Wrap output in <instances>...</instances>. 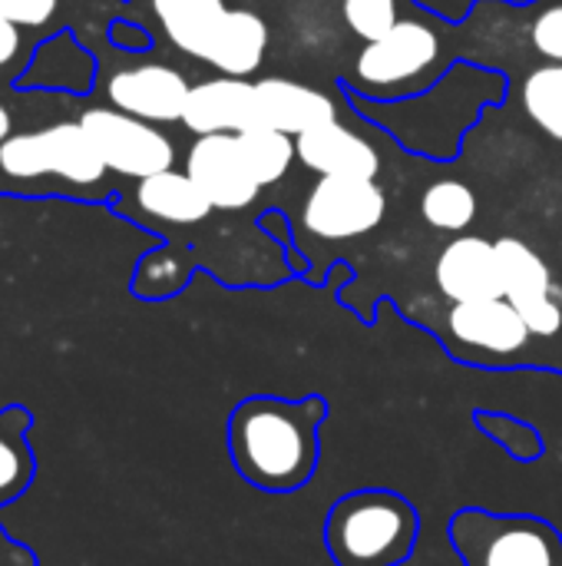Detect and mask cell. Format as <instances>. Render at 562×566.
Wrapping results in <instances>:
<instances>
[{"mask_svg": "<svg viewBox=\"0 0 562 566\" xmlns=\"http://www.w3.org/2000/svg\"><path fill=\"white\" fill-rule=\"evenodd\" d=\"M328 401L305 395H252L238 401L225 424L235 474L262 494H295L308 488L321 461V424Z\"/></svg>", "mask_w": 562, "mask_h": 566, "instance_id": "cell-1", "label": "cell"}, {"mask_svg": "<svg viewBox=\"0 0 562 566\" xmlns=\"http://www.w3.org/2000/svg\"><path fill=\"white\" fill-rule=\"evenodd\" d=\"M467 70V63H457L447 73H441L437 83L404 99H364L354 93L351 99L361 103V109L378 126H384L404 149L447 163L450 156H457L464 133L484 113V103L500 99L497 73L477 70L474 80L464 86Z\"/></svg>", "mask_w": 562, "mask_h": 566, "instance_id": "cell-2", "label": "cell"}, {"mask_svg": "<svg viewBox=\"0 0 562 566\" xmlns=\"http://www.w3.org/2000/svg\"><path fill=\"white\" fill-rule=\"evenodd\" d=\"M417 537V507L388 488H361L338 497L325 521V547L335 566L407 564Z\"/></svg>", "mask_w": 562, "mask_h": 566, "instance_id": "cell-3", "label": "cell"}, {"mask_svg": "<svg viewBox=\"0 0 562 566\" xmlns=\"http://www.w3.org/2000/svg\"><path fill=\"white\" fill-rule=\"evenodd\" d=\"M444 36L434 23L397 20L384 36L361 46L351 63V93L364 99H404L441 80Z\"/></svg>", "mask_w": 562, "mask_h": 566, "instance_id": "cell-4", "label": "cell"}, {"mask_svg": "<svg viewBox=\"0 0 562 566\" xmlns=\"http://www.w3.org/2000/svg\"><path fill=\"white\" fill-rule=\"evenodd\" d=\"M447 537L464 566H562V534L537 514H494L464 507Z\"/></svg>", "mask_w": 562, "mask_h": 566, "instance_id": "cell-5", "label": "cell"}, {"mask_svg": "<svg viewBox=\"0 0 562 566\" xmlns=\"http://www.w3.org/2000/svg\"><path fill=\"white\" fill-rule=\"evenodd\" d=\"M444 328L447 348L457 355V361L480 368H550L547 358L537 355L540 338L507 298L454 302L444 318Z\"/></svg>", "mask_w": 562, "mask_h": 566, "instance_id": "cell-6", "label": "cell"}, {"mask_svg": "<svg viewBox=\"0 0 562 566\" xmlns=\"http://www.w3.org/2000/svg\"><path fill=\"white\" fill-rule=\"evenodd\" d=\"M0 169L10 179L56 176L70 186H96L106 176V166L83 133L79 119L7 136L0 143Z\"/></svg>", "mask_w": 562, "mask_h": 566, "instance_id": "cell-7", "label": "cell"}, {"mask_svg": "<svg viewBox=\"0 0 562 566\" xmlns=\"http://www.w3.org/2000/svg\"><path fill=\"white\" fill-rule=\"evenodd\" d=\"M79 126L89 136L93 149L99 153L103 166L136 182L166 172L176 163V146L156 123H146L116 106L86 109L79 116Z\"/></svg>", "mask_w": 562, "mask_h": 566, "instance_id": "cell-8", "label": "cell"}, {"mask_svg": "<svg viewBox=\"0 0 562 566\" xmlns=\"http://www.w3.org/2000/svg\"><path fill=\"white\" fill-rule=\"evenodd\" d=\"M388 216V192L378 179L318 176L301 202V229L321 242H348L374 232Z\"/></svg>", "mask_w": 562, "mask_h": 566, "instance_id": "cell-9", "label": "cell"}, {"mask_svg": "<svg viewBox=\"0 0 562 566\" xmlns=\"http://www.w3.org/2000/svg\"><path fill=\"white\" fill-rule=\"evenodd\" d=\"M497 255L503 269V298L523 315V322L543 345L560 342L562 298L547 259L517 235L497 239Z\"/></svg>", "mask_w": 562, "mask_h": 566, "instance_id": "cell-10", "label": "cell"}, {"mask_svg": "<svg viewBox=\"0 0 562 566\" xmlns=\"http://www.w3.org/2000/svg\"><path fill=\"white\" fill-rule=\"evenodd\" d=\"M185 172L195 179V186L205 192V199L222 212L248 209L262 192V186L255 182V176L245 166L235 133L195 136V143L185 153Z\"/></svg>", "mask_w": 562, "mask_h": 566, "instance_id": "cell-11", "label": "cell"}, {"mask_svg": "<svg viewBox=\"0 0 562 566\" xmlns=\"http://www.w3.org/2000/svg\"><path fill=\"white\" fill-rule=\"evenodd\" d=\"M189 90V80L169 63L123 66L106 80L109 106L132 113L146 123H182Z\"/></svg>", "mask_w": 562, "mask_h": 566, "instance_id": "cell-12", "label": "cell"}, {"mask_svg": "<svg viewBox=\"0 0 562 566\" xmlns=\"http://www.w3.org/2000/svg\"><path fill=\"white\" fill-rule=\"evenodd\" d=\"M434 282L450 305L503 298V269H500L497 242L470 232L454 235L434 262Z\"/></svg>", "mask_w": 562, "mask_h": 566, "instance_id": "cell-13", "label": "cell"}, {"mask_svg": "<svg viewBox=\"0 0 562 566\" xmlns=\"http://www.w3.org/2000/svg\"><path fill=\"white\" fill-rule=\"evenodd\" d=\"M182 126L195 136L245 133V129L262 126L255 83L242 76H222V73L195 83L182 109Z\"/></svg>", "mask_w": 562, "mask_h": 566, "instance_id": "cell-14", "label": "cell"}, {"mask_svg": "<svg viewBox=\"0 0 562 566\" xmlns=\"http://www.w3.org/2000/svg\"><path fill=\"white\" fill-rule=\"evenodd\" d=\"M298 159L318 176H344V179H378L381 153L371 139L331 119L301 136H295Z\"/></svg>", "mask_w": 562, "mask_h": 566, "instance_id": "cell-15", "label": "cell"}, {"mask_svg": "<svg viewBox=\"0 0 562 566\" xmlns=\"http://www.w3.org/2000/svg\"><path fill=\"white\" fill-rule=\"evenodd\" d=\"M255 93H258V119L268 129L301 136L321 123L338 119V103L328 93L288 76H265L255 83Z\"/></svg>", "mask_w": 562, "mask_h": 566, "instance_id": "cell-16", "label": "cell"}, {"mask_svg": "<svg viewBox=\"0 0 562 566\" xmlns=\"http://www.w3.org/2000/svg\"><path fill=\"white\" fill-rule=\"evenodd\" d=\"M268 53V23L262 13L245 7H229L205 63L215 66L222 76H242L248 80Z\"/></svg>", "mask_w": 562, "mask_h": 566, "instance_id": "cell-17", "label": "cell"}, {"mask_svg": "<svg viewBox=\"0 0 562 566\" xmlns=\"http://www.w3.org/2000/svg\"><path fill=\"white\" fill-rule=\"evenodd\" d=\"M136 206L142 216L169 222V226H195L215 212V206L205 199V192L195 186V179L179 169H166V172L139 179Z\"/></svg>", "mask_w": 562, "mask_h": 566, "instance_id": "cell-18", "label": "cell"}, {"mask_svg": "<svg viewBox=\"0 0 562 566\" xmlns=\"http://www.w3.org/2000/svg\"><path fill=\"white\" fill-rule=\"evenodd\" d=\"M152 17L159 20L162 33L169 36V43L205 63L209 46L229 13L225 0H149Z\"/></svg>", "mask_w": 562, "mask_h": 566, "instance_id": "cell-19", "label": "cell"}, {"mask_svg": "<svg viewBox=\"0 0 562 566\" xmlns=\"http://www.w3.org/2000/svg\"><path fill=\"white\" fill-rule=\"evenodd\" d=\"M30 428H33V415L23 405H10L0 411V507L23 497L36 478Z\"/></svg>", "mask_w": 562, "mask_h": 566, "instance_id": "cell-20", "label": "cell"}, {"mask_svg": "<svg viewBox=\"0 0 562 566\" xmlns=\"http://www.w3.org/2000/svg\"><path fill=\"white\" fill-rule=\"evenodd\" d=\"M520 106L540 133L562 143V63L547 60L527 70L520 80Z\"/></svg>", "mask_w": 562, "mask_h": 566, "instance_id": "cell-21", "label": "cell"}, {"mask_svg": "<svg viewBox=\"0 0 562 566\" xmlns=\"http://www.w3.org/2000/svg\"><path fill=\"white\" fill-rule=\"evenodd\" d=\"M235 136H238V149L245 156V166H248V172L255 176V182L262 189L282 182L288 176L291 163L298 159L291 133L255 126V129H245V133H235Z\"/></svg>", "mask_w": 562, "mask_h": 566, "instance_id": "cell-22", "label": "cell"}, {"mask_svg": "<svg viewBox=\"0 0 562 566\" xmlns=\"http://www.w3.org/2000/svg\"><path fill=\"white\" fill-rule=\"evenodd\" d=\"M421 219L450 235H464L477 219V196L460 179H437L421 196Z\"/></svg>", "mask_w": 562, "mask_h": 566, "instance_id": "cell-23", "label": "cell"}, {"mask_svg": "<svg viewBox=\"0 0 562 566\" xmlns=\"http://www.w3.org/2000/svg\"><path fill=\"white\" fill-rule=\"evenodd\" d=\"M477 431H484L497 448H503L513 461L520 464H533L543 458L547 444L537 424L517 418V415H497V411H477L474 415Z\"/></svg>", "mask_w": 562, "mask_h": 566, "instance_id": "cell-24", "label": "cell"}, {"mask_svg": "<svg viewBox=\"0 0 562 566\" xmlns=\"http://www.w3.org/2000/svg\"><path fill=\"white\" fill-rule=\"evenodd\" d=\"M527 17L523 30L530 46L543 56L562 63V0H537L520 10Z\"/></svg>", "mask_w": 562, "mask_h": 566, "instance_id": "cell-25", "label": "cell"}, {"mask_svg": "<svg viewBox=\"0 0 562 566\" xmlns=\"http://www.w3.org/2000/svg\"><path fill=\"white\" fill-rule=\"evenodd\" d=\"M341 17L358 40L371 43L384 36L391 27H397L401 10L397 0H341Z\"/></svg>", "mask_w": 562, "mask_h": 566, "instance_id": "cell-26", "label": "cell"}, {"mask_svg": "<svg viewBox=\"0 0 562 566\" xmlns=\"http://www.w3.org/2000/svg\"><path fill=\"white\" fill-rule=\"evenodd\" d=\"M60 0H0V17L17 27H46Z\"/></svg>", "mask_w": 562, "mask_h": 566, "instance_id": "cell-27", "label": "cell"}, {"mask_svg": "<svg viewBox=\"0 0 562 566\" xmlns=\"http://www.w3.org/2000/svg\"><path fill=\"white\" fill-rule=\"evenodd\" d=\"M0 566H40L36 554L17 537H10L3 524H0Z\"/></svg>", "mask_w": 562, "mask_h": 566, "instance_id": "cell-28", "label": "cell"}, {"mask_svg": "<svg viewBox=\"0 0 562 566\" xmlns=\"http://www.w3.org/2000/svg\"><path fill=\"white\" fill-rule=\"evenodd\" d=\"M20 53V27L0 17V66L13 63Z\"/></svg>", "mask_w": 562, "mask_h": 566, "instance_id": "cell-29", "label": "cell"}, {"mask_svg": "<svg viewBox=\"0 0 562 566\" xmlns=\"http://www.w3.org/2000/svg\"><path fill=\"white\" fill-rule=\"evenodd\" d=\"M10 136V113H7V106L0 103V143Z\"/></svg>", "mask_w": 562, "mask_h": 566, "instance_id": "cell-30", "label": "cell"}]
</instances>
